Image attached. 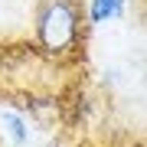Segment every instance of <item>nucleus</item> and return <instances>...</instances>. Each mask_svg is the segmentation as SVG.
I'll return each instance as SVG.
<instances>
[{
    "instance_id": "f257e3e1",
    "label": "nucleus",
    "mask_w": 147,
    "mask_h": 147,
    "mask_svg": "<svg viewBox=\"0 0 147 147\" xmlns=\"http://www.w3.org/2000/svg\"><path fill=\"white\" fill-rule=\"evenodd\" d=\"M36 42L53 59H69L79 53V42H82V3L79 0H39Z\"/></svg>"
},
{
    "instance_id": "f03ea898",
    "label": "nucleus",
    "mask_w": 147,
    "mask_h": 147,
    "mask_svg": "<svg viewBox=\"0 0 147 147\" xmlns=\"http://www.w3.org/2000/svg\"><path fill=\"white\" fill-rule=\"evenodd\" d=\"M121 7H124V0H92L88 20H92V23H105V20H111L115 13H121Z\"/></svg>"
},
{
    "instance_id": "7ed1b4c3",
    "label": "nucleus",
    "mask_w": 147,
    "mask_h": 147,
    "mask_svg": "<svg viewBox=\"0 0 147 147\" xmlns=\"http://www.w3.org/2000/svg\"><path fill=\"white\" fill-rule=\"evenodd\" d=\"M3 124H7V134H10L16 144L30 141V131H26V124H23V118H16L13 111H3Z\"/></svg>"
}]
</instances>
